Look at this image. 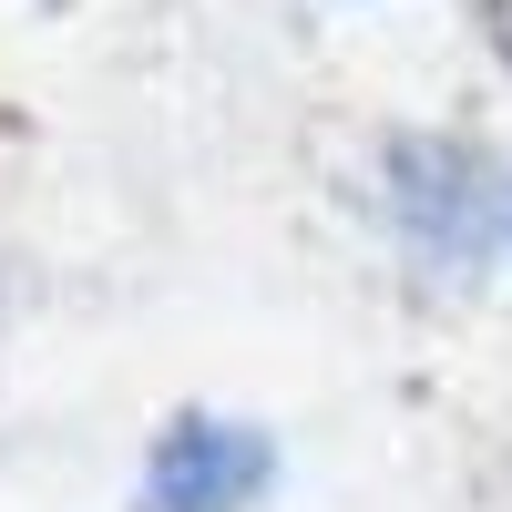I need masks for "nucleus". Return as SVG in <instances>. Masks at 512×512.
I'll return each mask as SVG.
<instances>
[{"instance_id":"1","label":"nucleus","mask_w":512,"mask_h":512,"mask_svg":"<svg viewBox=\"0 0 512 512\" xmlns=\"http://www.w3.org/2000/svg\"><path fill=\"white\" fill-rule=\"evenodd\" d=\"M256 482H267V441L226 420H185L154 451V512H246Z\"/></svg>"}]
</instances>
